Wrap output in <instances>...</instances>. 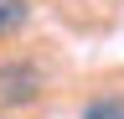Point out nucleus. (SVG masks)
<instances>
[{
  "label": "nucleus",
  "mask_w": 124,
  "mask_h": 119,
  "mask_svg": "<svg viewBox=\"0 0 124 119\" xmlns=\"http://www.w3.org/2000/svg\"><path fill=\"white\" fill-rule=\"evenodd\" d=\"M78 119H124V93H98V98H88Z\"/></svg>",
  "instance_id": "2"
},
{
  "label": "nucleus",
  "mask_w": 124,
  "mask_h": 119,
  "mask_svg": "<svg viewBox=\"0 0 124 119\" xmlns=\"http://www.w3.org/2000/svg\"><path fill=\"white\" fill-rule=\"evenodd\" d=\"M46 93V72L36 57H0V109H26Z\"/></svg>",
  "instance_id": "1"
},
{
  "label": "nucleus",
  "mask_w": 124,
  "mask_h": 119,
  "mask_svg": "<svg viewBox=\"0 0 124 119\" xmlns=\"http://www.w3.org/2000/svg\"><path fill=\"white\" fill-rule=\"evenodd\" d=\"M31 21V0H0V36H16Z\"/></svg>",
  "instance_id": "3"
}]
</instances>
